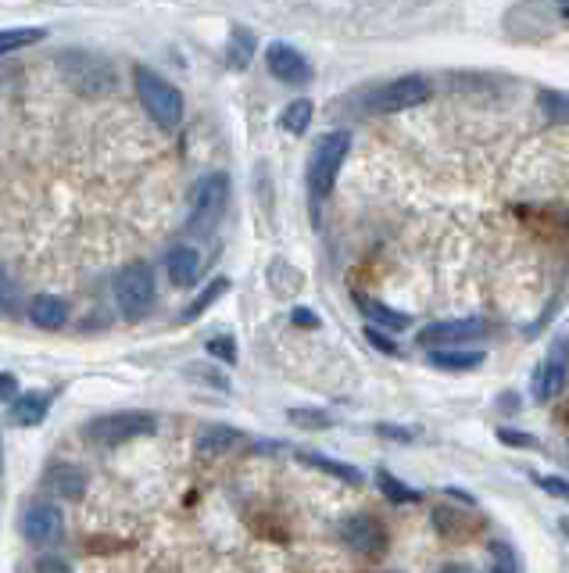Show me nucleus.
<instances>
[{
    "mask_svg": "<svg viewBox=\"0 0 569 573\" xmlns=\"http://www.w3.org/2000/svg\"><path fill=\"white\" fill-rule=\"evenodd\" d=\"M265 65H269L272 76L287 86H305L308 79H312V65H308V58L294 43H283V40L269 43V47H265Z\"/></svg>",
    "mask_w": 569,
    "mask_h": 573,
    "instance_id": "f8f14e48",
    "label": "nucleus"
},
{
    "mask_svg": "<svg viewBox=\"0 0 569 573\" xmlns=\"http://www.w3.org/2000/svg\"><path fill=\"white\" fill-rule=\"evenodd\" d=\"M559 416H562V420H566V423H569V402H566V405H562V412H559Z\"/></svg>",
    "mask_w": 569,
    "mask_h": 573,
    "instance_id": "a19ab883",
    "label": "nucleus"
},
{
    "mask_svg": "<svg viewBox=\"0 0 569 573\" xmlns=\"http://www.w3.org/2000/svg\"><path fill=\"white\" fill-rule=\"evenodd\" d=\"M480 337H487V323L476 316H466V319H437V323H426L416 341L430 351H444V348H455V344L480 341Z\"/></svg>",
    "mask_w": 569,
    "mask_h": 573,
    "instance_id": "1a4fd4ad",
    "label": "nucleus"
},
{
    "mask_svg": "<svg viewBox=\"0 0 569 573\" xmlns=\"http://www.w3.org/2000/svg\"><path fill=\"white\" fill-rule=\"evenodd\" d=\"M226 201H230V176H226V172L204 176L194 187V208H190L187 230L208 233L222 219V212H226Z\"/></svg>",
    "mask_w": 569,
    "mask_h": 573,
    "instance_id": "0eeeda50",
    "label": "nucleus"
},
{
    "mask_svg": "<svg viewBox=\"0 0 569 573\" xmlns=\"http://www.w3.org/2000/svg\"><path fill=\"white\" fill-rule=\"evenodd\" d=\"M58 65H61V72H65L68 86L86 97H101L115 86V69H111V61L94 58V54H86V51H65L58 58Z\"/></svg>",
    "mask_w": 569,
    "mask_h": 573,
    "instance_id": "20e7f679",
    "label": "nucleus"
},
{
    "mask_svg": "<svg viewBox=\"0 0 569 573\" xmlns=\"http://www.w3.org/2000/svg\"><path fill=\"white\" fill-rule=\"evenodd\" d=\"M434 527L441 534H448V538H459V534H466L469 527H473V520H469V513H462V509L444 505V509H437L434 513Z\"/></svg>",
    "mask_w": 569,
    "mask_h": 573,
    "instance_id": "a878e982",
    "label": "nucleus"
},
{
    "mask_svg": "<svg viewBox=\"0 0 569 573\" xmlns=\"http://www.w3.org/2000/svg\"><path fill=\"white\" fill-rule=\"evenodd\" d=\"M430 97V79L426 76H401L391 83L373 86L362 94V112L366 115H391V112H408Z\"/></svg>",
    "mask_w": 569,
    "mask_h": 573,
    "instance_id": "7ed1b4c3",
    "label": "nucleus"
},
{
    "mask_svg": "<svg viewBox=\"0 0 569 573\" xmlns=\"http://www.w3.org/2000/svg\"><path fill=\"white\" fill-rule=\"evenodd\" d=\"M51 484L58 488L61 498H83V491H86V473L76 470V466H58V470L51 473Z\"/></svg>",
    "mask_w": 569,
    "mask_h": 573,
    "instance_id": "b1692460",
    "label": "nucleus"
},
{
    "mask_svg": "<svg viewBox=\"0 0 569 573\" xmlns=\"http://www.w3.org/2000/svg\"><path fill=\"white\" fill-rule=\"evenodd\" d=\"M0 398H18V380L11 373H0Z\"/></svg>",
    "mask_w": 569,
    "mask_h": 573,
    "instance_id": "c9c22d12",
    "label": "nucleus"
},
{
    "mask_svg": "<svg viewBox=\"0 0 569 573\" xmlns=\"http://www.w3.org/2000/svg\"><path fill=\"white\" fill-rule=\"evenodd\" d=\"M255 36H251V29L237 26L230 33V47H226V61H230V69H247L251 65V58H255Z\"/></svg>",
    "mask_w": 569,
    "mask_h": 573,
    "instance_id": "412c9836",
    "label": "nucleus"
},
{
    "mask_svg": "<svg viewBox=\"0 0 569 573\" xmlns=\"http://www.w3.org/2000/svg\"><path fill=\"white\" fill-rule=\"evenodd\" d=\"M301 459L308 462V466H315V470L330 473L333 480H340V484H362V470L358 466H348V462H337V459H326L323 452H301Z\"/></svg>",
    "mask_w": 569,
    "mask_h": 573,
    "instance_id": "6ab92c4d",
    "label": "nucleus"
},
{
    "mask_svg": "<svg viewBox=\"0 0 569 573\" xmlns=\"http://www.w3.org/2000/svg\"><path fill=\"white\" fill-rule=\"evenodd\" d=\"M40 573H68L65 563H58V559H43L40 563Z\"/></svg>",
    "mask_w": 569,
    "mask_h": 573,
    "instance_id": "4c0bfd02",
    "label": "nucleus"
},
{
    "mask_svg": "<svg viewBox=\"0 0 569 573\" xmlns=\"http://www.w3.org/2000/svg\"><path fill=\"white\" fill-rule=\"evenodd\" d=\"M537 104L548 119H569V94H559V90H541L537 94Z\"/></svg>",
    "mask_w": 569,
    "mask_h": 573,
    "instance_id": "bb28decb",
    "label": "nucleus"
},
{
    "mask_svg": "<svg viewBox=\"0 0 569 573\" xmlns=\"http://www.w3.org/2000/svg\"><path fill=\"white\" fill-rule=\"evenodd\" d=\"M158 420H154L151 412H140V409H129V412H111V416H101L86 427V437L97 441L104 448H115V445H126L133 437H147L154 434Z\"/></svg>",
    "mask_w": 569,
    "mask_h": 573,
    "instance_id": "423d86ee",
    "label": "nucleus"
},
{
    "mask_svg": "<svg viewBox=\"0 0 569 573\" xmlns=\"http://www.w3.org/2000/svg\"><path fill=\"white\" fill-rule=\"evenodd\" d=\"M29 319L40 330H61L68 323V305L58 294H36L33 305H29Z\"/></svg>",
    "mask_w": 569,
    "mask_h": 573,
    "instance_id": "2eb2a0df",
    "label": "nucleus"
},
{
    "mask_svg": "<svg viewBox=\"0 0 569 573\" xmlns=\"http://www.w3.org/2000/svg\"><path fill=\"white\" fill-rule=\"evenodd\" d=\"M204 348H208L212 359L226 362V366L237 362V341H233V337H212V341H204Z\"/></svg>",
    "mask_w": 569,
    "mask_h": 573,
    "instance_id": "7c9ffc66",
    "label": "nucleus"
},
{
    "mask_svg": "<svg viewBox=\"0 0 569 573\" xmlns=\"http://www.w3.org/2000/svg\"><path fill=\"white\" fill-rule=\"evenodd\" d=\"M355 305L366 312V319L376 326V330H391V334H401V330H408L412 326V319L405 316V312H394V308H387V305H380V301H373V298H366V294H355Z\"/></svg>",
    "mask_w": 569,
    "mask_h": 573,
    "instance_id": "dca6fc26",
    "label": "nucleus"
},
{
    "mask_svg": "<svg viewBox=\"0 0 569 573\" xmlns=\"http://www.w3.org/2000/svg\"><path fill=\"white\" fill-rule=\"evenodd\" d=\"M290 319H294L298 326H312V330L319 326V316H312V308H294V316Z\"/></svg>",
    "mask_w": 569,
    "mask_h": 573,
    "instance_id": "e433bc0d",
    "label": "nucleus"
},
{
    "mask_svg": "<svg viewBox=\"0 0 569 573\" xmlns=\"http://www.w3.org/2000/svg\"><path fill=\"white\" fill-rule=\"evenodd\" d=\"M22 534L33 545H58L65 538V516L58 513V505L51 502H33L22 513Z\"/></svg>",
    "mask_w": 569,
    "mask_h": 573,
    "instance_id": "9b49d317",
    "label": "nucleus"
},
{
    "mask_svg": "<svg viewBox=\"0 0 569 573\" xmlns=\"http://www.w3.org/2000/svg\"><path fill=\"white\" fill-rule=\"evenodd\" d=\"M115 301H119L122 319L140 323L154 305V269L147 262H133L115 280Z\"/></svg>",
    "mask_w": 569,
    "mask_h": 573,
    "instance_id": "39448f33",
    "label": "nucleus"
},
{
    "mask_svg": "<svg viewBox=\"0 0 569 573\" xmlns=\"http://www.w3.org/2000/svg\"><path fill=\"white\" fill-rule=\"evenodd\" d=\"M226 291H230V280H226V276H215V280L208 283V287H204V291L187 305V312H183V323H194V319H201L204 312H208V308H212Z\"/></svg>",
    "mask_w": 569,
    "mask_h": 573,
    "instance_id": "4be33fe9",
    "label": "nucleus"
},
{
    "mask_svg": "<svg viewBox=\"0 0 569 573\" xmlns=\"http://www.w3.org/2000/svg\"><path fill=\"white\" fill-rule=\"evenodd\" d=\"M534 484L544 491V495H552V498H562V502H569V480H566V477H555V473H534Z\"/></svg>",
    "mask_w": 569,
    "mask_h": 573,
    "instance_id": "c756f323",
    "label": "nucleus"
},
{
    "mask_svg": "<svg viewBox=\"0 0 569 573\" xmlns=\"http://www.w3.org/2000/svg\"><path fill=\"white\" fill-rule=\"evenodd\" d=\"M240 441H244V434H240L237 427H226V423H219V427H208L201 437H197V455H204V459L230 455Z\"/></svg>",
    "mask_w": 569,
    "mask_h": 573,
    "instance_id": "f3484780",
    "label": "nucleus"
},
{
    "mask_svg": "<svg viewBox=\"0 0 569 573\" xmlns=\"http://www.w3.org/2000/svg\"><path fill=\"white\" fill-rule=\"evenodd\" d=\"M437 573H476L473 566H462V563H448V566H441Z\"/></svg>",
    "mask_w": 569,
    "mask_h": 573,
    "instance_id": "58836bf2",
    "label": "nucleus"
},
{
    "mask_svg": "<svg viewBox=\"0 0 569 573\" xmlns=\"http://www.w3.org/2000/svg\"><path fill=\"white\" fill-rule=\"evenodd\" d=\"M47 412H51V394L43 391H29V394H18L15 402H11V420L18 427H40L47 420Z\"/></svg>",
    "mask_w": 569,
    "mask_h": 573,
    "instance_id": "4468645a",
    "label": "nucleus"
},
{
    "mask_svg": "<svg viewBox=\"0 0 569 573\" xmlns=\"http://www.w3.org/2000/svg\"><path fill=\"white\" fill-rule=\"evenodd\" d=\"M312 115H315V104L308 101V97H301V101H290L287 108H283L280 126L287 129L290 137H305L308 126H312Z\"/></svg>",
    "mask_w": 569,
    "mask_h": 573,
    "instance_id": "aec40b11",
    "label": "nucleus"
},
{
    "mask_svg": "<svg viewBox=\"0 0 569 573\" xmlns=\"http://www.w3.org/2000/svg\"><path fill=\"white\" fill-rule=\"evenodd\" d=\"M165 269H169V280L176 283V287H194L197 276H201V255H197V248H190V244H179V248H172L169 258H165Z\"/></svg>",
    "mask_w": 569,
    "mask_h": 573,
    "instance_id": "ddd939ff",
    "label": "nucleus"
},
{
    "mask_svg": "<svg viewBox=\"0 0 569 573\" xmlns=\"http://www.w3.org/2000/svg\"><path fill=\"white\" fill-rule=\"evenodd\" d=\"M484 351H466V348H444V351H430V366L448 369V373H469V369L484 366Z\"/></svg>",
    "mask_w": 569,
    "mask_h": 573,
    "instance_id": "a211bd4d",
    "label": "nucleus"
},
{
    "mask_svg": "<svg viewBox=\"0 0 569 573\" xmlns=\"http://www.w3.org/2000/svg\"><path fill=\"white\" fill-rule=\"evenodd\" d=\"M376 434L380 437H391V441H416L419 430L416 427H398V423H376Z\"/></svg>",
    "mask_w": 569,
    "mask_h": 573,
    "instance_id": "72a5a7b5",
    "label": "nucleus"
},
{
    "mask_svg": "<svg viewBox=\"0 0 569 573\" xmlns=\"http://www.w3.org/2000/svg\"><path fill=\"white\" fill-rule=\"evenodd\" d=\"M566 377H569V344L566 341H552L548 355L541 359V366L534 369V377H530V394H534L537 405H548L555 402L566 387Z\"/></svg>",
    "mask_w": 569,
    "mask_h": 573,
    "instance_id": "6e6552de",
    "label": "nucleus"
},
{
    "mask_svg": "<svg viewBox=\"0 0 569 573\" xmlns=\"http://www.w3.org/2000/svg\"><path fill=\"white\" fill-rule=\"evenodd\" d=\"M340 541H344L351 552H358V556H380L383 548H387V527H383L376 516L358 513L340 523Z\"/></svg>",
    "mask_w": 569,
    "mask_h": 573,
    "instance_id": "9d476101",
    "label": "nucleus"
},
{
    "mask_svg": "<svg viewBox=\"0 0 569 573\" xmlns=\"http://www.w3.org/2000/svg\"><path fill=\"white\" fill-rule=\"evenodd\" d=\"M376 484H380V491L387 498H391L394 505H412V502H423V491L408 488L405 480H398L391 470H376Z\"/></svg>",
    "mask_w": 569,
    "mask_h": 573,
    "instance_id": "5701e85b",
    "label": "nucleus"
},
{
    "mask_svg": "<svg viewBox=\"0 0 569 573\" xmlns=\"http://www.w3.org/2000/svg\"><path fill=\"white\" fill-rule=\"evenodd\" d=\"M287 420L298 423V427H308V430H326V427H330V416H326L323 409H290Z\"/></svg>",
    "mask_w": 569,
    "mask_h": 573,
    "instance_id": "c85d7f7f",
    "label": "nucleus"
},
{
    "mask_svg": "<svg viewBox=\"0 0 569 573\" xmlns=\"http://www.w3.org/2000/svg\"><path fill=\"white\" fill-rule=\"evenodd\" d=\"M0 470H4V445H0Z\"/></svg>",
    "mask_w": 569,
    "mask_h": 573,
    "instance_id": "79ce46f5",
    "label": "nucleus"
},
{
    "mask_svg": "<svg viewBox=\"0 0 569 573\" xmlns=\"http://www.w3.org/2000/svg\"><path fill=\"white\" fill-rule=\"evenodd\" d=\"M366 341L373 344L376 351H383V355H401V348L391 341V337L383 334V330H376V326H366Z\"/></svg>",
    "mask_w": 569,
    "mask_h": 573,
    "instance_id": "f704fd0d",
    "label": "nucleus"
},
{
    "mask_svg": "<svg viewBox=\"0 0 569 573\" xmlns=\"http://www.w3.org/2000/svg\"><path fill=\"white\" fill-rule=\"evenodd\" d=\"M43 36H47V29H0V58L22 51V47H33Z\"/></svg>",
    "mask_w": 569,
    "mask_h": 573,
    "instance_id": "393cba45",
    "label": "nucleus"
},
{
    "mask_svg": "<svg viewBox=\"0 0 569 573\" xmlns=\"http://www.w3.org/2000/svg\"><path fill=\"white\" fill-rule=\"evenodd\" d=\"M562 18H569V4H562Z\"/></svg>",
    "mask_w": 569,
    "mask_h": 573,
    "instance_id": "37998d69",
    "label": "nucleus"
},
{
    "mask_svg": "<svg viewBox=\"0 0 569 573\" xmlns=\"http://www.w3.org/2000/svg\"><path fill=\"white\" fill-rule=\"evenodd\" d=\"M491 559H494V573H516V556H512V548L502 545V541L491 545Z\"/></svg>",
    "mask_w": 569,
    "mask_h": 573,
    "instance_id": "2f4dec72",
    "label": "nucleus"
},
{
    "mask_svg": "<svg viewBox=\"0 0 569 573\" xmlns=\"http://www.w3.org/2000/svg\"><path fill=\"white\" fill-rule=\"evenodd\" d=\"M133 86H136L140 104H144V112L158 122V129H165V133L179 129V122H183V108H187V104H183V94H179L169 79L158 76V72L147 69V65H136Z\"/></svg>",
    "mask_w": 569,
    "mask_h": 573,
    "instance_id": "f03ea898",
    "label": "nucleus"
},
{
    "mask_svg": "<svg viewBox=\"0 0 569 573\" xmlns=\"http://www.w3.org/2000/svg\"><path fill=\"white\" fill-rule=\"evenodd\" d=\"M559 527H562V534L569 538V516H566V520H559Z\"/></svg>",
    "mask_w": 569,
    "mask_h": 573,
    "instance_id": "ea45409f",
    "label": "nucleus"
},
{
    "mask_svg": "<svg viewBox=\"0 0 569 573\" xmlns=\"http://www.w3.org/2000/svg\"><path fill=\"white\" fill-rule=\"evenodd\" d=\"M494 437H498L502 445H512V448H537L541 445L534 434H519V430H512V427H498V434Z\"/></svg>",
    "mask_w": 569,
    "mask_h": 573,
    "instance_id": "473e14b6",
    "label": "nucleus"
},
{
    "mask_svg": "<svg viewBox=\"0 0 569 573\" xmlns=\"http://www.w3.org/2000/svg\"><path fill=\"white\" fill-rule=\"evenodd\" d=\"M18 312V283L8 269L0 266V316H15Z\"/></svg>",
    "mask_w": 569,
    "mask_h": 573,
    "instance_id": "cd10ccee",
    "label": "nucleus"
},
{
    "mask_svg": "<svg viewBox=\"0 0 569 573\" xmlns=\"http://www.w3.org/2000/svg\"><path fill=\"white\" fill-rule=\"evenodd\" d=\"M351 151V133L348 129H333L315 140L312 154H308V169H305V183H308V197H312V215H319V205L333 194L337 187V176L344 169V158Z\"/></svg>",
    "mask_w": 569,
    "mask_h": 573,
    "instance_id": "f257e3e1",
    "label": "nucleus"
}]
</instances>
